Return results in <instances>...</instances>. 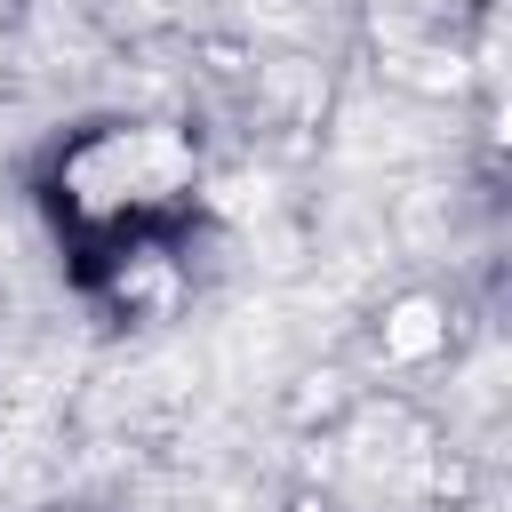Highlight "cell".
<instances>
[{
    "label": "cell",
    "instance_id": "1",
    "mask_svg": "<svg viewBox=\"0 0 512 512\" xmlns=\"http://www.w3.org/2000/svg\"><path fill=\"white\" fill-rule=\"evenodd\" d=\"M200 208V160L160 120H96L56 152L48 216L88 296H128L176 264Z\"/></svg>",
    "mask_w": 512,
    "mask_h": 512
}]
</instances>
